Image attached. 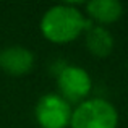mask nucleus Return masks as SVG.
Masks as SVG:
<instances>
[{
	"instance_id": "39448f33",
	"label": "nucleus",
	"mask_w": 128,
	"mask_h": 128,
	"mask_svg": "<svg viewBox=\"0 0 128 128\" xmlns=\"http://www.w3.org/2000/svg\"><path fill=\"white\" fill-rule=\"evenodd\" d=\"M34 66V54L23 46H10L0 50V70L12 76H23Z\"/></svg>"
},
{
	"instance_id": "20e7f679",
	"label": "nucleus",
	"mask_w": 128,
	"mask_h": 128,
	"mask_svg": "<svg viewBox=\"0 0 128 128\" xmlns=\"http://www.w3.org/2000/svg\"><path fill=\"white\" fill-rule=\"evenodd\" d=\"M72 104L57 92H49L38 100L34 117L41 128H66L72 120Z\"/></svg>"
},
{
	"instance_id": "0eeeda50",
	"label": "nucleus",
	"mask_w": 128,
	"mask_h": 128,
	"mask_svg": "<svg viewBox=\"0 0 128 128\" xmlns=\"http://www.w3.org/2000/svg\"><path fill=\"white\" fill-rule=\"evenodd\" d=\"M84 44H86V49L89 50L94 57L104 58V57L110 55V52L114 50V44L115 42H114L112 32L107 28L92 24L84 32Z\"/></svg>"
},
{
	"instance_id": "7ed1b4c3",
	"label": "nucleus",
	"mask_w": 128,
	"mask_h": 128,
	"mask_svg": "<svg viewBox=\"0 0 128 128\" xmlns=\"http://www.w3.org/2000/svg\"><path fill=\"white\" fill-rule=\"evenodd\" d=\"M55 76L57 89H58L57 94L62 96L68 104L78 106L80 102L88 99L91 89H92V80L83 66L66 63Z\"/></svg>"
},
{
	"instance_id": "f03ea898",
	"label": "nucleus",
	"mask_w": 128,
	"mask_h": 128,
	"mask_svg": "<svg viewBox=\"0 0 128 128\" xmlns=\"http://www.w3.org/2000/svg\"><path fill=\"white\" fill-rule=\"evenodd\" d=\"M118 112L115 106L102 97H88L72 112V128H117Z\"/></svg>"
},
{
	"instance_id": "423d86ee",
	"label": "nucleus",
	"mask_w": 128,
	"mask_h": 128,
	"mask_svg": "<svg viewBox=\"0 0 128 128\" xmlns=\"http://www.w3.org/2000/svg\"><path fill=\"white\" fill-rule=\"evenodd\" d=\"M123 15V6L118 0H92L86 3V18L92 24L104 26L118 21Z\"/></svg>"
},
{
	"instance_id": "f257e3e1",
	"label": "nucleus",
	"mask_w": 128,
	"mask_h": 128,
	"mask_svg": "<svg viewBox=\"0 0 128 128\" xmlns=\"http://www.w3.org/2000/svg\"><path fill=\"white\" fill-rule=\"evenodd\" d=\"M92 21L73 3H60L47 10L41 18V32L49 42L68 44L84 34Z\"/></svg>"
}]
</instances>
